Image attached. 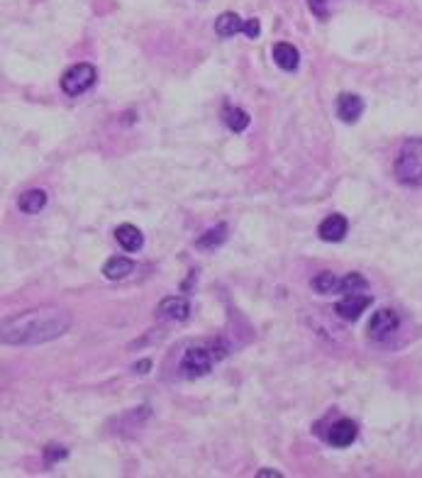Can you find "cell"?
I'll list each match as a JSON object with an SVG mask.
<instances>
[{"mask_svg": "<svg viewBox=\"0 0 422 478\" xmlns=\"http://www.w3.org/2000/svg\"><path fill=\"white\" fill-rule=\"evenodd\" d=\"M257 476H259V478H276V476H281V473H276V471H266V468H264V471H259Z\"/></svg>", "mask_w": 422, "mask_h": 478, "instance_id": "cell-24", "label": "cell"}, {"mask_svg": "<svg viewBox=\"0 0 422 478\" xmlns=\"http://www.w3.org/2000/svg\"><path fill=\"white\" fill-rule=\"evenodd\" d=\"M134 271V261L127 257H112L105 261V266H103V276L110 281H120L125 279V276H129Z\"/></svg>", "mask_w": 422, "mask_h": 478, "instance_id": "cell-14", "label": "cell"}, {"mask_svg": "<svg viewBox=\"0 0 422 478\" xmlns=\"http://www.w3.org/2000/svg\"><path fill=\"white\" fill-rule=\"evenodd\" d=\"M396 178L403 186H417L422 183V137L405 140L393 164Z\"/></svg>", "mask_w": 422, "mask_h": 478, "instance_id": "cell-2", "label": "cell"}, {"mask_svg": "<svg viewBox=\"0 0 422 478\" xmlns=\"http://www.w3.org/2000/svg\"><path fill=\"white\" fill-rule=\"evenodd\" d=\"M320 3H322V17H325V15H327V10H325V3H327V0H310V8L315 10V15H317V12H320Z\"/></svg>", "mask_w": 422, "mask_h": 478, "instance_id": "cell-23", "label": "cell"}, {"mask_svg": "<svg viewBox=\"0 0 422 478\" xmlns=\"http://www.w3.org/2000/svg\"><path fill=\"white\" fill-rule=\"evenodd\" d=\"M246 20H242L237 12H222V15L215 20V32L220 37H235V34L244 32Z\"/></svg>", "mask_w": 422, "mask_h": 478, "instance_id": "cell-12", "label": "cell"}, {"mask_svg": "<svg viewBox=\"0 0 422 478\" xmlns=\"http://www.w3.org/2000/svg\"><path fill=\"white\" fill-rule=\"evenodd\" d=\"M347 230H349V222L344 215H327L325 220L320 222V227H317V235H320V239H325V242H342L344 237H347Z\"/></svg>", "mask_w": 422, "mask_h": 478, "instance_id": "cell-9", "label": "cell"}, {"mask_svg": "<svg viewBox=\"0 0 422 478\" xmlns=\"http://www.w3.org/2000/svg\"><path fill=\"white\" fill-rule=\"evenodd\" d=\"M222 120L232 132H244L246 124H249V115H246L242 108H237V105H224Z\"/></svg>", "mask_w": 422, "mask_h": 478, "instance_id": "cell-17", "label": "cell"}, {"mask_svg": "<svg viewBox=\"0 0 422 478\" xmlns=\"http://www.w3.org/2000/svg\"><path fill=\"white\" fill-rule=\"evenodd\" d=\"M369 305H371V296H366V293H349V296H344L342 301L337 303L335 310H337V315L342 317V320L354 323V320H359V317H361V312L366 310Z\"/></svg>", "mask_w": 422, "mask_h": 478, "instance_id": "cell-6", "label": "cell"}, {"mask_svg": "<svg viewBox=\"0 0 422 478\" xmlns=\"http://www.w3.org/2000/svg\"><path fill=\"white\" fill-rule=\"evenodd\" d=\"M218 356H222V354H213V349H208V347H193V349H188L186 354H183L181 369H183V373L191 378L205 376V373H210V369H213Z\"/></svg>", "mask_w": 422, "mask_h": 478, "instance_id": "cell-4", "label": "cell"}, {"mask_svg": "<svg viewBox=\"0 0 422 478\" xmlns=\"http://www.w3.org/2000/svg\"><path fill=\"white\" fill-rule=\"evenodd\" d=\"M115 239H118V244L125 252H139L145 247V235L139 232V227L129 225V222H125V225H120L115 230Z\"/></svg>", "mask_w": 422, "mask_h": 478, "instance_id": "cell-11", "label": "cell"}, {"mask_svg": "<svg viewBox=\"0 0 422 478\" xmlns=\"http://www.w3.org/2000/svg\"><path fill=\"white\" fill-rule=\"evenodd\" d=\"M149 369H151V361L149 359H142L139 364H134V371H137V373H147Z\"/></svg>", "mask_w": 422, "mask_h": 478, "instance_id": "cell-22", "label": "cell"}, {"mask_svg": "<svg viewBox=\"0 0 422 478\" xmlns=\"http://www.w3.org/2000/svg\"><path fill=\"white\" fill-rule=\"evenodd\" d=\"M224 237H227V227H224V225H215L213 230L205 232V237H200L198 247L200 249H215V247H220V244L224 242Z\"/></svg>", "mask_w": 422, "mask_h": 478, "instance_id": "cell-19", "label": "cell"}, {"mask_svg": "<svg viewBox=\"0 0 422 478\" xmlns=\"http://www.w3.org/2000/svg\"><path fill=\"white\" fill-rule=\"evenodd\" d=\"M71 320L59 310H34L15 317L3 327L6 344H39L47 339H56L66 332Z\"/></svg>", "mask_w": 422, "mask_h": 478, "instance_id": "cell-1", "label": "cell"}, {"mask_svg": "<svg viewBox=\"0 0 422 478\" xmlns=\"http://www.w3.org/2000/svg\"><path fill=\"white\" fill-rule=\"evenodd\" d=\"M337 276L335 274H330V271H322V274H317L315 279L310 281V285H313V290L315 293H322V296H330V293H335L337 290Z\"/></svg>", "mask_w": 422, "mask_h": 478, "instance_id": "cell-18", "label": "cell"}, {"mask_svg": "<svg viewBox=\"0 0 422 478\" xmlns=\"http://www.w3.org/2000/svg\"><path fill=\"white\" fill-rule=\"evenodd\" d=\"M357 435H359L357 422L349 417H342L330 427V432H327V442H330L332 446H337V449H344V446L354 444Z\"/></svg>", "mask_w": 422, "mask_h": 478, "instance_id": "cell-7", "label": "cell"}, {"mask_svg": "<svg viewBox=\"0 0 422 478\" xmlns=\"http://www.w3.org/2000/svg\"><path fill=\"white\" fill-rule=\"evenodd\" d=\"M17 205H20V210L27 213V215H37L39 210L47 205V193H44L42 188L25 191V193L20 195V200H17Z\"/></svg>", "mask_w": 422, "mask_h": 478, "instance_id": "cell-15", "label": "cell"}, {"mask_svg": "<svg viewBox=\"0 0 422 478\" xmlns=\"http://www.w3.org/2000/svg\"><path fill=\"white\" fill-rule=\"evenodd\" d=\"M188 301L186 298H178V296H171V298H164V301L159 303V307H156V315L161 317V320H186L188 317Z\"/></svg>", "mask_w": 422, "mask_h": 478, "instance_id": "cell-10", "label": "cell"}, {"mask_svg": "<svg viewBox=\"0 0 422 478\" xmlns=\"http://www.w3.org/2000/svg\"><path fill=\"white\" fill-rule=\"evenodd\" d=\"M66 454H69V451H66L64 446H47V451H44V457H47L49 464L61 461V459H66Z\"/></svg>", "mask_w": 422, "mask_h": 478, "instance_id": "cell-20", "label": "cell"}, {"mask_svg": "<svg viewBox=\"0 0 422 478\" xmlns=\"http://www.w3.org/2000/svg\"><path fill=\"white\" fill-rule=\"evenodd\" d=\"M273 59H276V64L281 66L284 71H295V69H298L300 54H298V49H295L293 44L278 42L276 47H273Z\"/></svg>", "mask_w": 422, "mask_h": 478, "instance_id": "cell-13", "label": "cell"}, {"mask_svg": "<svg viewBox=\"0 0 422 478\" xmlns=\"http://www.w3.org/2000/svg\"><path fill=\"white\" fill-rule=\"evenodd\" d=\"M93 83H96V66H91V64H76L61 76V91L69 98L86 93Z\"/></svg>", "mask_w": 422, "mask_h": 478, "instance_id": "cell-3", "label": "cell"}, {"mask_svg": "<svg viewBox=\"0 0 422 478\" xmlns=\"http://www.w3.org/2000/svg\"><path fill=\"white\" fill-rule=\"evenodd\" d=\"M366 290H369V281L363 279L361 274H347L344 279L337 281L335 293H344V296H349V293H366Z\"/></svg>", "mask_w": 422, "mask_h": 478, "instance_id": "cell-16", "label": "cell"}, {"mask_svg": "<svg viewBox=\"0 0 422 478\" xmlns=\"http://www.w3.org/2000/svg\"><path fill=\"white\" fill-rule=\"evenodd\" d=\"M244 34H246V37H251V39H257V37H259V20H257V17H251V20H246Z\"/></svg>", "mask_w": 422, "mask_h": 478, "instance_id": "cell-21", "label": "cell"}, {"mask_svg": "<svg viewBox=\"0 0 422 478\" xmlns=\"http://www.w3.org/2000/svg\"><path fill=\"white\" fill-rule=\"evenodd\" d=\"M398 315L393 310H388V307H383V310L374 312L369 320V325H366V332H369L371 339H386L390 337V334L398 329Z\"/></svg>", "mask_w": 422, "mask_h": 478, "instance_id": "cell-5", "label": "cell"}, {"mask_svg": "<svg viewBox=\"0 0 422 478\" xmlns=\"http://www.w3.org/2000/svg\"><path fill=\"white\" fill-rule=\"evenodd\" d=\"M361 113H363V100L357 93H339V98H337V118L342 120V122L352 124L361 118Z\"/></svg>", "mask_w": 422, "mask_h": 478, "instance_id": "cell-8", "label": "cell"}]
</instances>
